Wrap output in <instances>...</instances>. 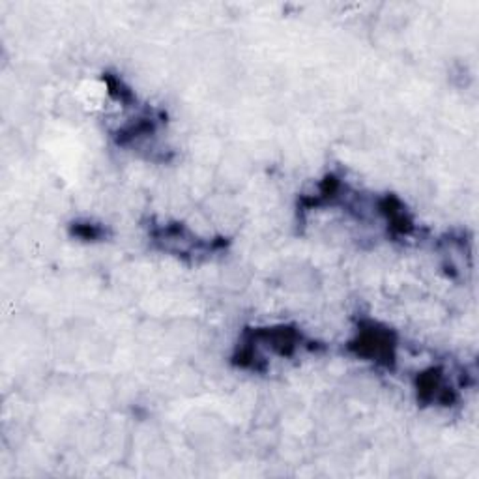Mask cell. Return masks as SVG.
<instances>
[{
  "label": "cell",
  "mask_w": 479,
  "mask_h": 479,
  "mask_svg": "<svg viewBox=\"0 0 479 479\" xmlns=\"http://www.w3.org/2000/svg\"><path fill=\"white\" fill-rule=\"evenodd\" d=\"M287 287L296 292H307V290L315 289L316 275L313 270H305V268H294L287 273Z\"/></svg>",
  "instance_id": "cell-2"
},
{
  "label": "cell",
  "mask_w": 479,
  "mask_h": 479,
  "mask_svg": "<svg viewBox=\"0 0 479 479\" xmlns=\"http://www.w3.org/2000/svg\"><path fill=\"white\" fill-rule=\"evenodd\" d=\"M221 283H223V287L228 290H233V292H238V290L246 289V284L249 283V275H247V271L242 268V266H236V264H231V266H225L223 270H221Z\"/></svg>",
  "instance_id": "cell-1"
}]
</instances>
